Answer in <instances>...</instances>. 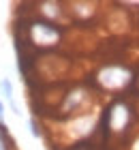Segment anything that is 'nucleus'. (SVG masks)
<instances>
[{
  "instance_id": "1",
  "label": "nucleus",
  "mask_w": 139,
  "mask_h": 150,
  "mask_svg": "<svg viewBox=\"0 0 139 150\" xmlns=\"http://www.w3.org/2000/svg\"><path fill=\"white\" fill-rule=\"evenodd\" d=\"M96 81L109 92H120L133 81V71L124 64H107L96 73Z\"/></svg>"
},
{
  "instance_id": "2",
  "label": "nucleus",
  "mask_w": 139,
  "mask_h": 150,
  "mask_svg": "<svg viewBox=\"0 0 139 150\" xmlns=\"http://www.w3.org/2000/svg\"><path fill=\"white\" fill-rule=\"evenodd\" d=\"M133 116H135L133 105L126 103L124 99H116L114 103L107 107V114H105L109 133H114V135H122L131 125H133Z\"/></svg>"
},
{
  "instance_id": "3",
  "label": "nucleus",
  "mask_w": 139,
  "mask_h": 150,
  "mask_svg": "<svg viewBox=\"0 0 139 150\" xmlns=\"http://www.w3.org/2000/svg\"><path fill=\"white\" fill-rule=\"evenodd\" d=\"M60 39H62V30L52 22L37 19L28 26V41L37 47H54L60 43Z\"/></svg>"
},
{
  "instance_id": "4",
  "label": "nucleus",
  "mask_w": 139,
  "mask_h": 150,
  "mask_svg": "<svg viewBox=\"0 0 139 150\" xmlns=\"http://www.w3.org/2000/svg\"><path fill=\"white\" fill-rule=\"evenodd\" d=\"M0 88H2V92H4V99L9 101V105H11L13 114H17V116H19L17 103H15V99H13V84L9 81V77H4V79H2V84H0Z\"/></svg>"
},
{
  "instance_id": "5",
  "label": "nucleus",
  "mask_w": 139,
  "mask_h": 150,
  "mask_svg": "<svg viewBox=\"0 0 139 150\" xmlns=\"http://www.w3.org/2000/svg\"><path fill=\"white\" fill-rule=\"evenodd\" d=\"M0 150H13L11 137H9V133H6V127L4 125H0Z\"/></svg>"
},
{
  "instance_id": "6",
  "label": "nucleus",
  "mask_w": 139,
  "mask_h": 150,
  "mask_svg": "<svg viewBox=\"0 0 139 150\" xmlns=\"http://www.w3.org/2000/svg\"><path fill=\"white\" fill-rule=\"evenodd\" d=\"M30 131L34 137H41V131H39V125H37V120H30Z\"/></svg>"
},
{
  "instance_id": "7",
  "label": "nucleus",
  "mask_w": 139,
  "mask_h": 150,
  "mask_svg": "<svg viewBox=\"0 0 139 150\" xmlns=\"http://www.w3.org/2000/svg\"><path fill=\"white\" fill-rule=\"evenodd\" d=\"M2 120H4V105H2V101H0V125H2Z\"/></svg>"
},
{
  "instance_id": "8",
  "label": "nucleus",
  "mask_w": 139,
  "mask_h": 150,
  "mask_svg": "<svg viewBox=\"0 0 139 150\" xmlns=\"http://www.w3.org/2000/svg\"><path fill=\"white\" fill-rule=\"evenodd\" d=\"M75 150H90V148H88L86 144H81V146H77V148H75Z\"/></svg>"
},
{
  "instance_id": "9",
  "label": "nucleus",
  "mask_w": 139,
  "mask_h": 150,
  "mask_svg": "<svg viewBox=\"0 0 139 150\" xmlns=\"http://www.w3.org/2000/svg\"><path fill=\"white\" fill-rule=\"evenodd\" d=\"M137 81H139V79H137Z\"/></svg>"
}]
</instances>
